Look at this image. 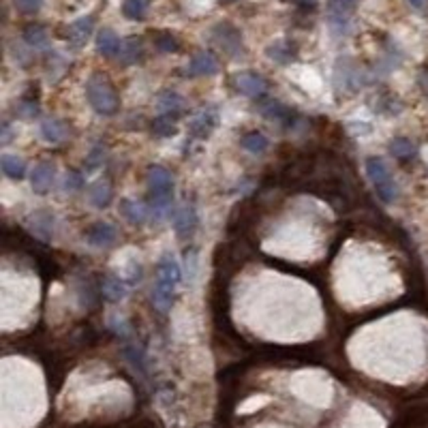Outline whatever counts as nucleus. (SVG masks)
<instances>
[{"label": "nucleus", "instance_id": "nucleus-13", "mask_svg": "<svg viewBox=\"0 0 428 428\" xmlns=\"http://www.w3.org/2000/svg\"><path fill=\"white\" fill-rule=\"evenodd\" d=\"M187 73L189 75H214V73H219V62L210 51H200L191 58Z\"/></svg>", "mask_w": 428, "mask_h": 428}, {"label": "nucleus", "instance_id": "nucleus-7", "mask_svg": "<svg viewBox=\"0 0 428 428\" xmlns=\"http://www.w3.org/2000/svg\"><path fill=\"white\" fill-rule=\"evenodd\" d=\"M236 88L246 97L259 99L268 91V82L259 73H255V71H244V73H240L236 78Z\"/></svg>", "mask_w": 428, "mask_h": 428}, {"label": "nucleus", "instance_id": "nucleus-31", "mask_svg": "<svg viewBox=\"0 0 428 428\" xmlns=\"http://www.w3.org/2000/svg\"><path fill=\"white\" fill-rule=\"evenodd\" d=\"M154 45H156V49L165 51V54L178 51V47H180V43H178V39L171 32H158L154 37Z\"/></svg>", "mask_w": 428, "mask_h": 428}, {"label": "nucleus", "instance_id": "nucleus-12", "mask_svg": "<svg viewBox=\"0 0 428 428\" xmlns=\"http://www.w3.org/2000/svg\"><path fill=\"white\" fill-rule=\"evenodd\" d=\"M30 185L37 195L49 193V189L54 185V165L49 163V160H41V163L34 165L32 176H30Z\"/></svg>", "mask_w": 428, "mask_h": 428}, {"label": "nucleus", "instance_id": "nucleus-14", "mask_svg": "<svg viewBox=\"0 0 428 428\" xmlns=\"http://www.w3.org/2000/svg\"><path fill=\"white\" fill-rule=\"evenodd\" d=\"M86 240L93 246H110L116 242V227L110 223H95L93 227H88Z\"/></svg>", "mask_w": 428, "mask_h": 428}, {"label": "nucleus", "instance_id": "nucleus-27", "mask_svg": "<svg viewBox=\"0 0 428 428\" xmlns=\"http://www.w3.org/2000/svg\"><path fill=\"white\" fill-rule=\"evenodd\" d=\"M141 54H144V49H141V41L131 37V39H124L122 45H120V54H118V60L122 64H133L141 58Z\"/></svg>", "mask_w": 428, "mask_h": 428}, {"label": "nucleus", "instance_id": "nucleus-39", "mask_svg": "<svg viewBox=\"0 0 428 428\" xmlns=\"http://www.w3.org/2000/svg\"><path fill=\"white\" fill-rule=\"evenodd\" d=\"M221 3H236V0H221Z\"/></svg>", "mask_w": 428, "mask_h": 428}, {"label": "nucleus", "instance_id": "nucleus-35", "mask_svg": "<svg viewBox=\"0 0 428 428\" xmlns=\"http://www.w3.org/2000/svg\"><path fill=\"white\" fill-rule=\"evenodd\" d=\"M141 281V265L137 261L129 263V270H127V285H137Z\"/></svg>", "mask_w": 428, "mask_h": 428}, {"label": "nucleus", "instance_id": "nucleus-19", "mask_svg": "<svg viewBox=\"0 0 428 428\" xmlns=\"http://www.w3.org/2000/svg\"><path fill=\"white\" fill-rule=\"evenodd\" d=\"M174 294H176V287H174V285L156 276L154 289H152V300H154V305H156L160 311H167V309L174 305Z\"/></svg>", "mask_w": 428, "mask_h": 428}, {"label": "nucleus", "instance_id": "nucleus-28", "mask_svg": "<svg viewBox=\"0 0 428 428\" xmlns=\"http://www.w3.org/2000/svg\"><path fill=\"white\" fill-rule=\"evenodd\" d=\"M390 152L401 160H409L416 154V146H414V141L407 137H394L390 141Z\"/></svg>", "mask_w": 428, "mask_h": 428}, {"label": "nucleus", "instance_id": "nucleus-26", "mask_svg": "<svg viewBox=\"0 0 428 428\" xmlns=\"http://www.w3.org/2000/svg\"><path fill=\"white\" fill-rule=\"evenodd\" d=\"M88 200H91V204L95 208H107L112 202V187L103 180L95 182L91 189H88Z\"/></svg>", "mask_w": 428, "mask_h": 428}, {"label": "nucleus", "instance_id": "nucleus-20", "mask_svg": "<svg viewBox=\"0 0 428 428\" xmlns=\"http://www.w3.org/2000/svg\"><path fill=\"white\" fill-rule=\"evenodd\" d=\"M120 212L131 225H141V223H146V219H148V208L141 202H135V200H122L120 202Z\"/></svg>", "mask_w": 428, "mask_h": 428}, {"label": "nucleus", "instance_id": "nucleus-4", "mask_svg": "<svg viewBox=\"0 0 428 428\" xmlns=\"http://www.w3.org/2000/svg\"><path fill=\"white\" fill-rule=\"evenodd\" d=\"M212 37H214V43H217L225 54H229L231 58H240L242 56V34L236 26H231L227 22H221L212 28Z\"/></svg>", "mask_w": 428, "mask_h": 428}, {"label": "nucleus", "instance_id": "nucleus-32", "mask_svg": "<svg viewBox=\"0 0 428 428\" xmlns=\"http://www.w3.org/2000/svg\"><path fill=\"white\" fill-rule=\"evenodd\" d=\"M17 11H22L24 15H34L39 13L43 7V0H15Z\"/></svg>", "mask_w": 428, "mask_h": 428}, {"label": "nucleus", "instance_id": "nucleus-36", "mask_svg": "<svg viewBox=\"0 0 428 428\" xmlns=\"http://www.w3.org/2000/svg\"><path fill=\"white\" fill-rule=\"evenodd\" d=\"M426 3H428V0H409V5H412L416 11H424L426 9Z\"/></svg>", "mask_w": 428, "mask_h": 428}, {"label": "nucleus", "instance_id": "nucleus-22", "mask_svg": "<svg viewBox=\"0 0 428 428\" xmlns=\"http://www.w3.org/2000/svg\"><path fill=\"white\" fill-rule=\"evenodd\" d=\"M22 37L34 49H45L49 45V34H47L45 26H41V24H30V26H26L24 32H22Z\"/></svg>", "mask_w": 428, "mask_h": 428}, {"label": "nucleus", "instance_id": "nucleus-15", "mask_svg": "<svg viewBox=\"0 0 428 428\" xmlns=\"http://www.w3.org/2000/svg\"><path fill=\"white\" fill-rule=\"evenodd\" d=\"M185 99L178 95L176 91H165V93H160L158 95V110L163 116H169V118H178L182 112H185Z\"/></svg>", "mask_w": 428, "mask_h": 428}, {"label": "nucleus", "instance_id": "nucleus-34", "mask_svg": "<svg viewBox=\"0 0 428 428\" xmlns=\"http://www.w3.org/2000/svg\"><path fill=\"white\" fill-rule=\"evenodd\" d=\"M101 156H103V148H101V146H97V148H95V150L91 152V156H88V163H86V169H88V171H93V169H97V167H99V165L103 163V158H101Z\"/></svg>", "mask_w": 428, "mask_h": 428}, {"label": "nucleus", "instance_id": "nucleus-11", "mask_svg": "<svg viewBox=\"0 0 428 428\" xmlns=\"http://www.w3.org/2000/svg\"><path fill=\"white\" fill-rule=\"evenodd\" d=\"M174 227L178 238L189 240L193 236L195 227H198V214H195L193 206H182L180 210L174 212Z\"/></svg>", "mask_w": 428, "mask_h": 428}, {"label": "nucleus", "instance_id": "nucleus-33", "mask_svg": "<svg viewBox=\"0 0 428 428\" xmlns=\"http://www.w3.org/2000/svg\"><path fill=\"white\" fill-rule=\"evenodd\" d=\"M64 189L67 191H80V189H84V176H82V171H78V169L69 171L67 178H64Z\"/></svg>", "mask_w": 428, "mask_h": 428}, {"label": "nucleus", "instance_id": "nucleus-5", "mask_svg": "<svg viewBox=\"0 0 428 428\" xmlns=\"http://www.w3.org/2000/svg\"><path fill=\"white\" fill-rule=\"evenodd\" d=\"M353 9L355 0H328V24L338 37L349 30V15Z\"/></svg>", "mask_w": 428, "mask_h": 428}, {"label": "nucleus", "instance_id": "nucleus-25", "mask_svg": "<svg viewBox=\"0 0 428 428\" xmlns=\"http://www.w3.org/2000/svg\"><path fill=\"white\" fill-rule=\"evenodd\" d=\"M240 144L244 150H248L251 154H263L268 150V146H270V141H268V137L259 131H248L242 135Z\"/></svg>", "mask_w": 428, "mask_h": 428}, {"label": "nucleus", "instance_id": "nucleus-21", "mask_svg": "<svg viewBox=\"0 0 428 428\" xmlns=\"http://www.w3.org/2000/svg\"><path fill=\"white\" fill-rule=\"evenodd\" d=\"M101 292L107 302H120L124 296H127V283L118 276H105L101 283Z\"/></svg>", "mask_w": 428, "mask_h": 428}, {"label": "nucleus", "instance_id": "nucleus-2", "mask_svg": "<svg viewBox=\"0 0 428 428\" xmlns=\"http://www.w3.org/2000/svg\"><path fill=\"white\" fill-rule=\"evenodd\" d=\"M366 174L370 178V182L374 185V191H377L379 200L383 204H394L399 200V187L392 178L388 165L379 156H370L366 158Z\"/></svg>", "mask_w": 428, "mask_h": 428}, {"label": "nucleus", "instance_id": "nucleus-38", "mask_svg": "<svg viewBox=\"0 0 428 428\" xmlns=\"http://www.w3.org/2000/svg\"><path fill=\"white\" fill-rule=\"evenodd\" d=\"M422 84H424V88H426V93H428V73H424V75H422Z\"/></svg>", "mask_w": 428, "mask_h": 428}, {"label": "nucleus", "instance_id": "nucleus-18", "mask_svg": "<svg viewBox=\"0 0 428 428\" xmlns=\"http://www.w3.org/2000/svg\"><path fill=\"white\" fill-rule=\"evenodd\" d=\"M265 54H268V58L274 60V62H278V64H289V62L296 60V47H294L292 41H287V39H278V41H274L270 47H268Z\"/></svg>", "mask_w": 428, "mask_h": 428}, {"label": "nucleus", "instance_id": "nucleus-17", "mask_svg": "<svg viewBox=\"0 0 428 428\" xmlns=\"http://www.w3.org/2000/svg\"><path fill=\"white\" fill-rule=\"evenodd\" d=\"M120 45H122V41H120V37L112 28L99 30V34H97V49H99V54H103V56H107V58H114V56H118V54H120Z\"/></svg>", "mask_w": 428, "mask_h": 428}, {"label": "nucleus", "instance_id": "nucleus-37", "mask_svg": "<svg viewBox=\"0 0 428 428\" xmlns=\"http://www.w3.org/2000/svg\"><path fill=\"white\" fill-rule=\"evenodd\" d=\"M3 144H9V122L3 124Z\"/></svg>", "mask_w": 428, "mask_h": 428}, {"label": "nucleus", "instance_id": "nucleus-1", "mask_svg": "<svg viewBox=\"0 0 428 428\" xmlns=\"http://www.w3.org/2000/svg\"><path fill=\"white\" fill-rule=\"evenodd\" d=\"M86 99L101 116H114L120 110V99L114 84L101 73H95L86 82Z\"/></svg>", "mask_w": 428, "mask_h": 428}, {"label": "nucleus", "instance_id": "nucleus-16", "mask_svg": "<svg viewBox=\"0 0 428 428\" xmlns=\"http://www.w3.org/2000/svg\"><path fill=\"white\" fill-rule=\"evenodd\" d=\"M156 270H158V278H163L167 283H171L174 287H178L182 281V270H180V263L176 261V257L171 253H165L163 257H160L158 265H156Z\"/></svg>", "mask_w": 428, "mask_h": 428}, {"label": "nucleus", "instance_id": "nucleus-9", "mask_svg": "<svg viewBox=\"0 0 428 428\" xmlns=\"http://www.w3.org/2000/svg\"><path fill=\"white\" fill-rule=\"evenodd\" d=\"M93 30H95V17L93 15L80 17L78 22H73L67 28V41L73 47H82V45H86L88 39H91Z\"/></svg>", "mask_w": 428, "mask_h": 428}, {"label": "nucleus", "instance_id": "nucleus-10", "mask_svg": "<svg viewBox=\"0 0 428 428\" xmlns=\"http://www.w3.org/2000/svg\"><path fill=\"white\" fill-rule=\"evenodd\" d=\"M28 227L37 234L41 240H51L54 236V223H56V219H54V214L45 208L41 210H34L30 217H28Z\"/></svg>", "mask_w": 428, "mask_h": 428}, {"label": "nucleus", "instance_id": "nucleus-30", "mask_svg": "<svg viewBox=\"0 0 428 428\" xmlns=\"http://www.w3.org/2000/svg\"><path fill=\"white\" fill-rule=\"evenodd\" d=\"M174 122H176L174 118L160 114V116L154 118V122H152V133H154L156 137H171V135H176Z\"/></svg>", "mask_w": 428, "mask_h": 428}, {"label": "nucleus", "instance_id": "nucleus-29", "mask_svg": "<svg viewBox=\"0 0 428 428\" xmlns=\"http://www.w3.org/2000/svg\"><path fill=\"white\" fill-rule=\"evenodd\" d=\"M122 13L124 17H129V20L141 22L148 13V0H127V3L122 5Z\"/></svg>", "mask_w": 428, "mask_h": 428}, {"label": "nucleus", "instance_id": "nucleus-8", "mask_svg": "<svg viewBox=\"0 0 428 428\" xmlns=\"http://www.w3.org/2000/svg\"><path fill=\"white\" fill-rule=\"evenodd\" d=\"M261 116H265L268 120H274V122H281L283 127H294V122L298 118V114L292 110L289 105H285L281 101H268L259 107Z\"/></svg>", "mask_w": 428, "mask_h": 428}, {"label": "nucleus", "instance_id": "nucleus-23", "mask_svg": "<svg viewBox=\"0 0 428 428\" xmlns=\"http://www.w3.org/2000/svg\"><path fill=\"white\" fill-rule=\"evenodd\" d=\"M0 169H3L5 176L13 178V180H22L26 176V160L15 154H5L0 158Z\"/></svg>", "mask_w": 428, "mask_h": 428}, {"label": "nucleus", "instance_id": "nucleus-3", "mask_svg": "<svg viewBox=\"0 0 428 428\" xmlns=\"http://www.w3.org/2000/svg\"><path fill=\"white\" fill-rule=\"evenodd\" d=\"M148 189H150V204L156 210H163L174 200V178L171 171L163 165L148 167Z\"/></svg>", "mask_w": 428, "mask_h": 428}, {"label": "nucleus", "instance_id": "nucleus-6", "mask_svg": "<svg viewBox=\"0 0 428 428\" xmlns=\"http://www.w3.org/2000/svg\"><path fill=\"white\" fill-rule=\"evenodd\" d=\"M217 124H219V114L217 110L210 105V107H204V110L195 116L189 124V131L193 137H198V139H206L214 129H217Z\"/></svg>", "mask_w": 428, "mask_h": 428}, {"label": "nucleus", "instance_id": "nucleus-24", "mask_svg": "<svg viewBox=\"0 0 428 428\" xmlns=\"http://www.w3.org/2000/svg\"><path fill=\"white\" fill-rule=\"evenodd\" d=\"M41 135H43L45 141H49V144H60V141L67 137V124L62 120H56V118L43 120Z\"/></svg>", "mask_w": 428, "mask_h": 428}]
</instances>
